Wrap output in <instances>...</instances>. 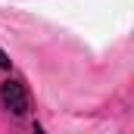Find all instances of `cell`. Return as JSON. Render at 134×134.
Instances as JSON below:
<instances>
[{"mask_svg": "<svg viewBox=\"0 0 134 134\" xmlns=\"http://www.w3.org/2000/svg\"><path fill=\"white\" fill-rule=\"evenodd\" d=\"M0 69H9V59H6V53L0 50Z\"/></svg>", "mask_w": 134, "mask_h": 134, "instance_id": "cell-2", "label": "cell"}, {"mask_svg": "<svg viewBox=\"0 0 134 134\" xmlns=\"http://www.w3.org/2000/svg\"><path fill=\"white\" fill-rule=\"evenodd\" d=\"M0 103H3V109H6L9 115H16V119H22V115L31 109V100H28L25 84L16 81V78H9V81L0 84Z\"/></svg>", "mask_w": 134, "mask_h": 134, "instance_id": "cell-1", "label": "cell"}]
</instances>
